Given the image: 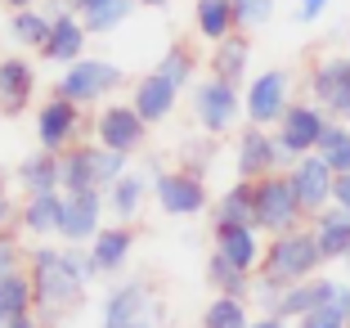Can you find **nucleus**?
Instances as JSON below:
<instances>
[{"label": "nucleus", "instance_id": "obj_1", "mask_svg": "<svg viewBox=\"0 0 350 328\" xmlns=\"http://www.w3.org/2000/svg\"><path fill=\"white\" fill-rule=\"evenodd\" d=\"M27 275H31V288H36L41 324L45 328H63L77 310H81L85 288L99 279V270H94V261H90V247L41 243V247H31Z\"/></svg>", "mask_w": 350, "mask_h": 328}, {"label": "nucleus", "instance_id": "obj_2", "mask_svg": "<svg viewBox=\"0 0 350 328\" xmlns=\"http://www.w3.org/2000/svg\"><path fill=\"white\" fill-rule=\"evenodd\" d=\"M323 266H328V261H323V252H319V243H314V234H310V225L269 238L265 257H260V270H256V292H252V297L260 301V315L274 310V301H278L283 288L301 283V279H314Z\"/></svg>", "mask_w": 350, "mask_h": 328}, {"label": "nucleus", "instance_id": "obj_3", "mask_svg": "<svg viewBox=\"0 0 350 328\" xmlns=\"http://www.w3.org/2000/svg\"><path fill=\"white\" fill-rule=\"evenodd\" d=\"M59 162H63V194H85V189L108 194V189L131 171V166H126L131 157L113 153V149H103V144H94V140H81V144H72V149H63Z\"/></svg>", "mask_w": 350, "mask_h": 328}, {"label": "nucleus", "instance_id": "obj_4", "mask_svg": "<svg viewBox=\"0 0 350 328\" xmlns=\"http://www.w3.org/2000/svg\"><path fill=\"white\" fill-rule=\"evenodd\" d=\"M122 86H126V68L122 63L99 59V54H85V59H77L72 68H63L54 94L81 103V108H94V103H103L108 94H117Z\"/></svg>", "mask_w": 350, "mask_h": 328}, {"label": "nucleus", "instance_id": "obj_5", "mask_svg": "<svg viewBox=\"0 0 350 328\" xmlns=\"http://www.w3.org/2000/svg\"><path fill=\"white\" fill-rule=\"evenodd\" d=\"M157 288L148 279H122L103 292L99 306V328H135V324H157Z\"/></svg>", "mask_w": 350, "mask_h": 328}, {"label": "nucleus", "instance_id": "obj_6", "mask_svg": "<svg viewBox=\"0 0 350 328\" xmlns=\"http://www.w3.org/2000/svg\"><path fill=\"white\" fill-rule=\"evenodd\" d=\"M288 108H292V72L288 68H265L243 86V117H247V126L274 131Z\"/></svg>", "mask_w": 350, "mask_h": 328}, {"label": "nucleus", "instance_id": "obj_7", "mask_svg": "<svg viewBox=\"0 0 350 328\" xmlns=\"http://www.w3.org/2000/svg\"><path fill=\"white\" fill-rule=\"evenodd\" d=\"M301 225H306V212H301L297 194H292L288 171L256 180V229L260 234L278 238V234H292V229H301Z\"/></svg>", "mask_w": 350, "mask_h": 328}, {"label": "nucleus", "instance_id": "obj_8", "mask_svg": "<svg viewBox=\"0 0 350 328\" xmlns=\"http://www.w3.org/2000/svg\"><path fill=\"white\" fill-rule=\"evenodd\" d=\"M153 198H157V212L162 216H175V220H185V216H202L211 207V194H206V180L185 166H153Z\"/></svg>", "mask_w": 350, "mask_h": 328}, {"label": "nucleus", "instance_id": "obj_9", "mask_svg": "<svg viewBox=\"0 0 350 328\" xmlns=\"http://www.w3.org/2000/svg\"><path fill=\"white\" fill-rule=\"evenodd\" d=\"M328 122L332 117L323 113L314 99H292V108L283 113V122L274 126V140H278V149H283V157L297 162V157L314 153L319 140H323V131H328Z\"/></svg>", "mask_w": 350, "mask_h": 328}, {"label": "nucleus", "instance_id": "obj_10", "mask_svg": "<svg viewBox=\"0 0 350 328\" xmlns=\"http://www.w3.org/2000/svg\"><path fill=\"white\" fill-rule=\"evenodd\" d=\"M148 131L153 126L135 113V103H103L99 113H94V144L113 149V153L135 157L148 144Z\"/></svg>", "mask_w": 350, "mask_h": 328}, {"label": "nucleus", "instance_id": "obj_11", "mask_svg": "<svg viewBox=\"0 0 350 328\" xmlns=\"http://www.w3.org/2000/svg\"><path fill=\"white\" fill-rule=\"evenodd\" d=\"M288 157H283V149H278L274 131H265V126H243L238 131V149H234V171L238 180H265V175H278L288 171Z\"/></svg>", "mask_w": 350, "mask_h": 328}, {"label": "nucleus", "instance_id": "obj_12", "mask_svg": "<svg viewBox=\"0 0 350 328\" xmlns=\"http://www.w3.org/2000/svg\"><path fill=\"white\" fill-rule=\"evenodd\" d=\"M193 117L198 126H202L206 135H229L234 131V122L243 117V90L238 86H225L216 81V77H206V81L193 86Z\"/></svg>", "mask_w": 350, "mask_h": 328}, {"label": "nucleus", "instance_id": "obj_13", "mask_svg": "<svg viewBox=\"0 0 350 328\" xmlns=\"http://www.w3.org/2000/svg\"><path fill=\"white\" fill-rule=\"evenodd\" d=\"M81 103L63 99V94H54V99H45L41 108H36V149H45V153H63V149H72V144H81Z\"/></svg>", "mask_w": 350, "mask_h": 328}, {"label": "nucleus", "instance_id": "obj_14", "mask_svg": "<svg viewBox=\"0 0 350 328\" xmlns=\"http://www.w3.org/2000/svg\"><path fill=\"white\" fill-rule=\"evenodd\" d=\"M310 99L319 103L328 117H346L350 113V54H328L310 68Z\"/></svg>", "mask_w": 350, "mask_h": 328}, {"label": "nucleus", "instance_id": "obj_15", "mask_svg": "<svg viewBox=\"0 0 350 328\" xmlns=\"http://www.w3.org/2000/svg\"><path fill=\"white\" fill-rule=\"evenodd\" d=\"M288 180H292V194H297L306 220L314 212H323V207H332V185H337V171H332L319 153L297 157V162L288 166Z\"/></svg>", "mask_w": 350, "mask_h": 328}, {"label": "nucleus", "instance_id": "obj_16", "mask_svg": "<svg viewBox=\"0 0 350 328\" xmlns=\"http://www.w3.org/2000/svg\"><path fill=\"white\" fill-rule=\"evenodd\" d=\"M103 216H108V198L99 189H85V194H63V225L59 238L72 247L94 243V234L103 229Z\"/></svg>", "mask_w": 350, "mask_h": 328}, {"label": "nucleus", "instance_id": "obj_17", "mask_svg": "<svg viewBox=\"0 0 350 328\" xmlns=\"http://www.w3.org/2000/svg\"><path fill=\"white\" fill-rule=\"evenodd\" d=\"M337 297H341V279H323V275H314V279H301V283L283 288L269 315H278V319H288V324H297V319H306L310 310L337 306Z\"/></svg>", "mask_w": 350, "mask_h": 328}, {"label": "nucleus", "instance_id": "obj_18", "mask_svg": "<svg viewBox=\"0 0 350 328\" xmlns=\"http://www.w3.org/2000/svg\"><path fill=\"white\" fill-rule=\"evenodd\" d=\"M31 99H36V68H31V59L5 54L0 59V113L18 117L31 108Z\"/></svg>", "mask_w": 350, "mask_h": 328}, {"label": "nucleus", "instance_id": "obj_19", "mask_svg": "<svg viewBox=\"0 0 350 328\" xmlns=\"http://www.w3.org/2000/svg\"><path fill=\"white\" fill-rule=\"evenodd\" d=\"M211 243H216L211 252H220L229 266L247 270V275H256V270H260L265 243H260V229L256 225H211Z\"/></svg>", "mask_w": 350, "mask_h": 328}, {"label": "nucleus", "instance_id": "obj_20", "mask_svg": "<svg viewBox=\"0 0 350 328\" xmlns=\"http://www.w3.org/2000/svg\"><path fill=\"white\" fill-rule=\"evenodd\" d=\"M85 247H90V261L99 270V279H117L135 252V225H117L113 220V225H103L94 234V243H85Z\"/></svg>", "mask_w": 350, "mask_h": 328}, {"label": "nucleus", "instance_id": "obj_21", "mask_svg": "<svg viewBox=\"0 0 350 328\" xmlns=\"http://www.w3.org/2000/svg\"><path fill=\"white\" fill-rule=\"evenodd\" d=\"M180 94L185 90H175L171 81H166L162 72H144L139 81H135V90H131V103H135V113L144 117L148 126H162L166 117L175 113V103H180Z\"/></svg>", "mask_w": 350, "mask_h": 328}, {"label": "nucleus", "instance_id": "obj_22", "mask_svg": "<svg viewBox=\"0 0 350 328\" xmlns=\"http://www.w3.org/2000/svg\"><path fill=\"white\" fill-rule=\"evenodd\" d=\"M247 68H252V36H247V31H234V36H225L220 45H211L206 77H216V81L238 86V90H243V81H252Z\"/></svg>", "mask_w": 350, "mask_h": 328}, {"label": "nucleus", "instance_id": "obj_23", "mask_svg": "<svg viewBox=\"0 0 350 328\" xmlns=\"http://www.w3.org/2000/svg\"><path fill=\"white\" fill-rule=\"evenodd\" d=\"M85 45H90V31H85L81 14H63V18H54L50 41L41 45V63H63V68H72L77 59H85Z\"/></svg>", "mask_w": 350, "mask_h": 328}, {"label": "nucleus", "instance_id": "obj_24", "mask_svg": "<svg viewBox=\"0 0 350 328\" xmlns=\"http://www.w3.org/2000/svg\"><path fill=\"white\" fill-rule=\"evenodd\" d=\"M310 234H314V243H319L323 261H346L350 257V212L346 207H323V212H314L306 220Z\"/></svg>", "mask_w": 350, "mask_h": 328}, {"label": "nucleus", "instance_id": "obj_25", "mask_svg": "<svg viewBox=\"0 0 350 328\" xmlns=\"http://www.w3.org/2000/svg\"><path fill=\"white\" fill-rule=\"evenodd\" d=\"M14 180H18V189L27 198H36V194H63V162H59V153H45V149L27 153L18 162V171H14Z\"/></svg>", "mask_w": 350, "mask_h": 328}, {"label": "nucleus", "instance_id": "obj_26", "mask_svg": "<svg viewBox=\"0 0 350 328\" xmlns=\"http://www.w3.org/2000/svg\"><path fill=\"white\" fill-rule=\"evenodd\" d=\"M148 189H153V175H144V171H126L122 180H117V185L103 194V198H108V216H113L117 225H131L135 216L144 212Z\"/></svg>", "mask_w": 350, "mask_h": 328}, {"label": "nucleus", "instance_id": "obj_27", "mask_svg": "<svg viewBox=\"0 0 350 328\" xmlns=\"http://www.w3.org/2000/svg\"><path fill=\"white\" fill-rule=\"evenodd\" d=\"M18 225L27 238H59L63 225V194H36L18 207Z\"/></svg>", "mask_w": 350, "mask_h": 328}, {"label": "nucleus", "instance_id": "obj_28", "mask_svg": "<svg viewBox=\"0 0 350 328\" xmlns=\"http://www.w3.org/2000/svg\"><path fill=\"white\" fill-rule=\"evenodd\" d=\"M211 225H256V185L234 180L211 207Z\"/></svg>", "mask_w": 350, "mask_h": 328}, {"label": "nucleus", "instance_id": "obj_29", "mask_svg": "<svg viewBox=\"0 0 350 328\" xmlns=\"http://www.w3.org/2000/svg\"><path fill=\"white\" fill-rule=\"evenodd\" d=\"M193 27L202 41L220 45L225 36H234L238 31V10L234 0H193Z\"/></svg>", "mask_w": 350, "mask_h": 328}, {"label": "nucleus", "instance_id": "obj_30", "mask_svg": "<svg viewBox=\"0 0 350 328\" xmlns=\"http://www.w3.org/2000/svg\"><path fill=\"white\" fill-rule=\"evenodd\" d=\"M206 283H211V292H216V297H238V301H252V292H256V275L229 266L220 252H211V257H206Z\"/></svg>", "mask_w": 350, "mask_h": 328}, {"label": "nucleus", "instance_id": "obj_31", "mask_svg": "<svg viewBox=\"0 0 350 328\" xmlns=\"http://www.w3.org/2000/svg\"><path fill=\"white\" fill-rule=\"evenodd\" d=\"M23 315H36V288H31L27 270H14V275L0 279V319H23Z\"/></svg>", "mask_w": 350, "mask_h": 328}, {"label": "nucleus", "instance_id": "obj_32", "mask_svg": "<svg viewBox=\"0 0 350 328\" xmlns=\"http://www.w3.org/2000/svg\"><path fill=\"white\" fill-rule=\"evenodd\" d=\"M50 27H54V18L36 5V10H18V14H10V23H5V31H10V41L14 45H23V50H36L41 54V45L50 41Z\"/></svg>", "mask_w": 350, "mask_h": 328}, {"label": "nucleus", "instance_id": "obj_33", "mask_svg": "<svg viewBox=\"0 0 350 328\" xmlns=\"http://www.w3.org/2000/svg\"><path fill=\"white\" fill-rule=\"evenodd\" d=\"M153 68L162 72L175 90H189V86H193V77H198V54L189 50L185 41H171V45H166V54L153 63Z\"/></svg>", "mask_w": 350, "mask_h": 328}, {"label": "nucleus", "instance_id": "obj_34", "mask_svg": "<svg viewBox=\"0 0 350 328\" xmlns=\"http://www.w3.org/2000/svg\"><path fill=\"white\" fill-rule=\"evenodd\" d=\"M252 310L247 301H238V297H211L202 310V319H198V328H252Z\"/></svg>", "mask_w": 350, "mask_h": 328}, {"label": "nucleus", "instance_id": "obj_35", "mask_svg": "<svg viewBox=\"0 0 350 328\" xmlns=\"http://www.w3.org/2000/svg\"><path fill=\"white\" fill-rule=\"evenodd\" d=\"M139 10L135 0H99L90 14H81V23H85V31L90 36H108V31H117V27H126V18Z\"/></svg>", "mask_w": 350, "mask_h": 328}, {"label": "nucleus", "instance_id": "obj_36", "mask_svg": "<svg viewBox=\"0 0 350 328\" xmlns=\"http://www.w3.org/2000/svg\"><path fill=\"white\" fill-rule=\"evenodd\" d=\"M314 153H319V157H323V162H328V166H332L337 175H346V171H350V126L332 117V122H328V131H323V140H319V149H314Z\"/></svg>", "mask_w": 350, "mask_h": 328}, {"label": "nucleus", "instance_id": "obj_37", "mask_svg": "<svg viewBox=\"0 0 350 328\" xmlns=\"http://www.w3.org/2000/svg\"><path fill=\"white\" fill-rule=\"evenodd\" d=\"M238 10V31H256L274 18V0H234Z\"/></svg>", "mask_w": 350, "mask_h": 328}, {"label": "nucleus", "instance_id": "obj_38", "mask_svg": "<svg viewBox=\"0 0 350 328\" xmlns=\"http://www.w3.org/2000/svg\"><path fill=\"white\" fill-rule=\"evenodd\" d=\"M27 257L31 252H23L18 234H14V229H0V279L14 275V270H27Z\"/></svg>", "mask_w": 350, "mask_h": 328}, {"label": "nucleus", "instance_id": "obj_39", "mask_svg": "<svg viewBox=\"0 0 350 328\" xmlns=\"http://www.w3.org/2000/svg\"><path fill=\"white\" fill-rule=\"evenodd\" d=\"M211 157H216V135H206L202 144H193V140L185 144V171H193V175H202V180H206Z\"/></svg>", "mask_w": 350, "mask_h": 328}, {"label": "nucleus", "instance_id": "obj_40", "mask_svg": "<svg viewBox=\"0 0 350 328\" xmlns=\"http://www.w3.org/2000/svg\"><path fill=\"white\" fill-rule=\"evenodd\" d=\"M292 328H346V310H341V306L310 310V315H306V319H297Z\"/></svg>", "mask_w": 350, "mask_h": 328}, {"label": "nucleus", "instance_id": "obj_41", "mask_svg": "<svg viewBox=\"0 0 350 328\" xmlns=\"http://www.w3.org/2000/svg\"><path fill=\"white\" fill-rule=\"evenodd\" d=\"M328 5H332V0H297V23H306V27H310V23H319L323 14H328Z\"/></svg>", "mask_w": 350, "mask_h": 328}, {"label": "nucleus", "instance_id": "obj_42", "mask_svg": "<svg viewBox=\"0 0 350 328\" xmlns=\"http://www.w3.org/2000/svg\"><path fill=\"white\" fill-rule=\"evenodd\" d=\"M14 212H18V207L10 203V185H5V180H0V229H10V220H14Z\"/></svg>", "mask_w": 350, "mask_h": 328}, {"label": "nucleus", "instance_id": "obj_43", "mask_svg": "<svg viewBox=\"0 0 350 328\" xmlns=\"http://www.w3.org/2000/svg\"><path fill=\"white\" fill-rule=\"evenodd\" d=\"M332 203L350 212V171H346V175H337V185H332Z\"/></svg>", "mask_w": 350, "mask_h": 328}, {"label": "nucleus", "instance_id": "obj_44", "mask_svg": "<svg viewBox=\"0 0 350 328\" xmlns=\"http://www.w3.org/2000/svg\"><path fill=\"white\" fill-rule=\"evenodd\" d=\"M41 10L50 14V18H63V14H72V5H68V0H45Z\"/></svg>", "mask_w": 350, "mask_h": 328}, {"label": "nucleus", "instance_id": "obj_45", "mask_svg": "<svg viewBox=\"0 0 350 328\" xmlns=\"http://www.w3.org/2000/svg\"><path fill=\"white\" fill-rule=\"evenodd\" d=\"M252 328H292V324H288V319H278V315H256Z\"/></svg>", "mask_w": 350, "mask_h": 328}, {"label": "nucleus", "instance_id": "obj_46", "mask_svg": "<svg viewBox=\"0 0 350 328\" xmlns=\"http://www.w3.org/2000/svg\"><path fill=\"white\" fill-rule=\"evenodd\" d=\"M337 306L346 310V328H350V279H341V297H337Z\"/></svg>", "mask_w": 350, "mask_h": 328}, {"label": "nucleus", "instance_id": "obj_47", "mask_svg": "<svg viewBox=\"0 0 350 328\" xmlns=\"http://www.w3.org/2000/svg\"><path fill=\"white\" fill-rule=\"evenodd\" d=\"M5 328H45V324H41V319H36V315H23V319H10V324H5Z\"/></svg>", "mask_w": 350, "mask_h": 328}, {"label": "nucleus", "instance_id": "obj_48", "mask_svg": "<svg viewBox=\"0 0 350 328\" xmlns=\"http://www.w3.org/2000/svg\"><path fill=\"white\" fill-rule=\"evenodd\" d=\"M10 14H18V10H36V0H0Z\"/></svg>", "mask_w": 350, "mask_h": 328}, {"label": "nucleus", "instance_id": "obj_49", "mask_svg": "<svg viewBox=\"0 0 350 328\" xmlns=\"http://www.w3.org/2000/svg\"><path fill=\"white\" fill-rule=\"evenodd\" d=\"M68 5H72V14H90L99 0H68Z\"/></svg>", "mask_w": 350, "mask_h": 328}, {"label": "nucleus", "instance_id": "obj_50", "mask_svg": "<svg viewBox=\"0 0 350 328\" xmlns=\"http://www.w3.org/2000/svg\"><path fill=\"white\" fill-rule=\"evenodd\" d=\"M135 5H144V10H166L171 0H135Z\"/></svg>", "mask_w": 350, "mask_h": 328}, {"label": "nucleus", "instance_id": "obj_51", "mask_svg": "<svg viewBox=\"0 0 350 328\" xmlns=\"http://www.w3.org/2000/svg\"><path fill=\"white\" fill-rule=\"evenodd\" d=\"M341 266H346V279H350V257H346V261H341Z\"/></svg>", "mask_w": 350, "mask_h": 328}, {"label": "nucleus", "instance_id": "obj_52", "mask_svg": "<svg viewBox=\"0 0 350 328\" xmlns=\"http://www.w3.org/2000/svg\"><path fill=\"white\" fill-rule=\"evenodd\" d=\"M135 328H157V324H135Z\"/></svg>", "mask_w": 350, "mask_h": 328}, {"label": "nucleus", "instance_id": "obj_53", "mask_svg": "<svg viewBox=\"0 0 350 328\" xmlns=\"http://www.w3.org/2000/svg\"><path fill=\"white\" fill-rule=\"evenodd\" d=\"M341 122H346V126H350V113H346V117H341Z\"/></svg>", "mask_w": 350, "mask_h": 328}]
</instances>
